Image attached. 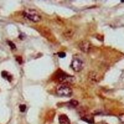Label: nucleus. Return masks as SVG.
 Instances as JSON below:
<instances>
[{
    "label": "nucleus",
    "instance_id": "1",
    "mask_svg": "<svg viewBox=\"0 0 124 124\" xmlns=\"http://www.w3.org/2000/svg\"><path fill=\"white\" fill-rule=\"evenodd\" d=\"M56 92L61 97H70L73 94V90L68 84L60 83L57 86Z\"/></svg>",
    "mask_w": 124,
    "mask_h": 124
},
{
    "label": "nucleus",
    "instance_id": "2",
    "mask_svg": "<svg viewBox=\"0 0 124 124\" xmlns=\"http://www.w3.org/2000/svg\"><path fill=\"white\" fill-rule=\"evenodd\" d=\"M71 67L75 71H80L85 67V61L79 55H75L72 59Z\"/></svg>",
    "mask_w": 124,
    "mask_h": 124
},
{
    "label": "nucleus",
    "instance_id": "3",
    "mask_svg": "<svg viewBox=\"0 0 124 124\" xmlns=\"http://www.w3.org/2000/svg\"><path fill=\"white\" fill-rule=\"evenodd\" d=\"M23 14L29 20L34 23H38L41 20V16L34 9H27L23 13Z\"/></svg>",
    "mask_w": 124,
    "mask_h": 124
},
{
    "label": "nucleus",
    "instance_id": "4",
    "mask_svg": "<svg viewBox=\"0 0 124 124\" xmlns=\"http://www.w3.org/2000/svg\"><path fill=\"white\" fill-rule=\"evenodd\" d=\"M79 48L84 53H87L91 48V44L89 41L82 40L79 44Z\"/></svg>",
    "mask_w": 124,
    "mask_h": 124
},
{
    "label": "nucleus",
    "instance_id": "5",
    "mask_svg": "<svg viewBox=\"0 0 124 124\" xmlns=\"http://www.w3.org/2000/svg\"><path fill=\"white\" fill-rule=\"evenodd\" d=\"M58 120H59L60 124H71L70 120L66 115H60L59 116Z\"/></svg>",
    "mask_w": 124,
    "mask_h": 124
},
{
    "label": "nucleus",
    "instance_id": "6",
    "mask_svg": "<svg viewBox=\"0 0 124 124\" xmlns=\"http://www.w3.org/2000/svg\"><path fill=\"white\" fill-rule=\"evenodd\" d=\"M81 120H84V121L86 122L89 123V124H94V117H93V116L88 114H85L83 116H82Z\"/></svg>",
    "mask_w": 124,
    "mask_h": 124
},
{
    "label": "nucleus",
    "instance_id": "7",
    "mask_svg": "<svg viewBox=\"0 0 124 124\" xmlns=\"http://www.w3.org/2000/svg\"><path fill=\"white\" fill-rule=\"evenodd\" d=\"M1 75H2V76H3V78H5V79H7V80H8L9 81H11L12 76H11V75L8 72L5 71H2V73H1Z\"/></svg>",
    "mask_w": 124,
    "mask_h": 124
},
{
    "label": "nucleus",
    "instance_id": "8",
    "mask_svg": "<svg viewBox=\"0 0 124 124\" xmlns=\"http://www.w3.org/2000/svg\"><path fill=\"white\" fill-rule=\"evenodd\" d=\"M69 104L71 107H75L78 105V102L75 100H71L69 102Z\"/></svg>",
    "mask_w": 124,
    "mask_h": 124
},
{
    "label": "nucleus",
    "instance_id": "9",
    "mask_svg": "<svg viewBox=\"0 0 124 124\" xmlns=\"http://www.w3.org/2000/svg\"><path fill=\"white\" fill-rule=\"evenodd\" d=\"M118 119L120 120V124H124V114H121L118 116Z\"/></svg>",
    "mask_w": 124,
    "mask_h": 124
},
{
    "label": "nucleus",
    "instance_id": "10",
    "mask_svg": "<svg viewBox=\"0 0 124 124\" xmlns=\"http://www.w3.org/2000/svg\"><path fill=\"white\" fill-rule=\"evenodd\" d=\"M19 109H20V110H21V112H24L25 110V109H26V106L24 104L20 105Z\"/></svg>",
    "mask_w": 124,
    "mask_h": 124
},
{
    "label": "nucleus",
    "instance_id": "11",
    "mask_svg": "<svg viewBox=\"0 0 124 124\" xmlns=\"http://www.w3.org/2000/svg\"><path fill=\"white\" fill-rule=\"evenodd\" d=\"M58 56H59V57H60V58H65V56H66V54H65V52H60L58 54Z\"/></svg>",
    "mask_w": 124,
    "mask_h": 124
},
{
    "label": "nucleus",
    "instance_id": "12",
    "mask_svg": "<svg viewBox=\"0 0 124 124\" xmlns=\"http://www.w3.org/2000/svg\"><path fill=\"white\" fill-rule=\"evenodd\" d=\"M8 44H9V46H11V48L12 49H15V48H16V46H15V45H14V44H13V42H10V41H9V42H8Z\"/></svg>",
    "mask_w": 124,
    "mask_h": 124
},
{
    "label": "nucleus",
    "instance_id": "13",
    "mask_svg": "<svg viewBox=\"0 0 124 124\" xmlns=\"http://www.w3.org/2000/svg\"><path fill=\"white\" fill-rule=\"evenodd\" d=\"M108 124L106 123V122H101L98 123V124Z\"/></svg>",
    "mask_w": 124,
    "mask_h": 124
}]
</instances>
